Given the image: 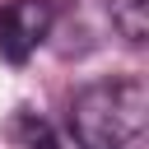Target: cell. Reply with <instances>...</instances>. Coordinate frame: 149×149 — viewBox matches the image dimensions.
Segmentation results:
<instances>
[{
  "mask_svg": "<svg viewBox=\"0 0 149 149\" xmlns=\"http://www.w3.org/2000/svg\"><path fill=\"white\" fill-rule=\"evenodd\" d=\"M23 144H28V149H74L70 135H61L56 126H47V121H37V116H23Z\"/></svg>",
  "mask_w": 149,
  "mask_h": 149,
  "instance_id": "obj_4",
  "label": "cell"
},
{
  "mask_svg": "<svg viewBox=\"0 0 149 149\" xmlns=\"http://www.w3.org/2000/svg\"><path fill=\"white\" fill-rule=\"evenodd\" d=\"M149 88L140 74L98 79L70 102V140L79 149H144Z\"/></svg>",
  "mask_w": 149,
  "mask_h": 149,
  "instance_id": "obj_1",
  "label": "cell"
},
{
  "mask_svg": "<svg viewBox=\"0 0 149 149\" xmlns=\"http://www.w3.org/2000/svg\"><path fill=\"white\" fill-rule=\"evenodd\" d=\"M112 23L126 42H144L149 37V0H112Z\"/></svg>",
  "mask_w": 149,
  "mask_h": 149,
  "instance_id": "obj_3",
  "label": "cell"
},
{
  "mask_svg": "<svg viewBox=\"0 0 149 149\" xmlns=\"http://www.w3.org/2000/svg\"><path fill=\"white\" fill-rule=\"evenodd\" d=\"M51 19H56L51 0H9L0 9V61L23 65L51 33Z\"/></svg>",
  "mask_w": 149,
  "mask_h": 149,
  "instance_id": "obj_2",
  "label": "cell"
}]
</instances>
